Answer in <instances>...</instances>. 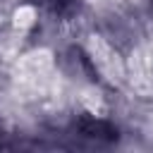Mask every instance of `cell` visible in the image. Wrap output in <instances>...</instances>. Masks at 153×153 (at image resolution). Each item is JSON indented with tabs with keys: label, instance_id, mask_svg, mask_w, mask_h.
<instances>
[{
	"label": "cell",
	"instance_id": "cell-1",
	"mask_svg": "<svg viewBox=\"0 0 153 153\" xmlns=\"http://www.w3.org/2000/svg\"><path fill=\"white\" fill-rule=\"evenodd\" d=\"M33 22H36V10H33L31 5H22V7L14 12V19H12L14 29H19V31L31 29V26H33Z\"/></svg>",
	"mask_w": 153,
	"mask_h": 153
}]
</instances>
